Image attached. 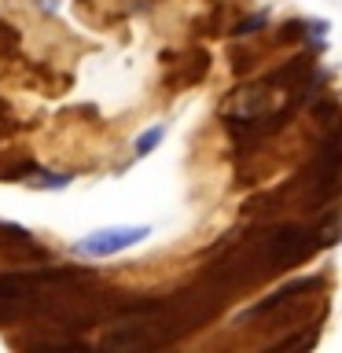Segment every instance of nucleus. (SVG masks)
<instances>
[{"label": "nucleus", "mask_w": 342, "mask_h": 353, "mask_svg": "<svg viewBox=\"0 0 342 353\" xmlns=\"http://www.w3.org/2000/svg\"><path fill=\"white\" fill-rule=\"evenodd\" d=\"M162 137H165V125H151L148 132H140V137H137V148H132V151H137V159L151 154V151L162 143Z\"/></svg>", "instance_id": "obj_2"}, {"label": "nucleus", "mask_w": 342, "mask_h": 353, "mask_svg": "<svg viewBox=\"0 0 342 353\" xmlns=\"http://www.w3.org/2000/svg\"><path fill=\"white\" fill-rule=\"evenodd\" d=\"M8 41H15V33H11V26L0 22V48H8Z\"/></svg>", "instance_id": "obj_3"}, {"label": "nucleus", "mask_w": 342, "mask_h": 353, "mask_svg": "<svg viewBox=\"0 0 342 353\" xmlns=\"http://www.w3.org/2000/svg\"><path fill=\"white\" fill-rule=\"evenodd\" d=\"M148 236H151L148 225H114V228H99L92 236H85L74 250L88 254V258H110V254H118V250L137 247V243H143Z\"/></svg>", "instance_id": "obj_1"}]
</instances>
